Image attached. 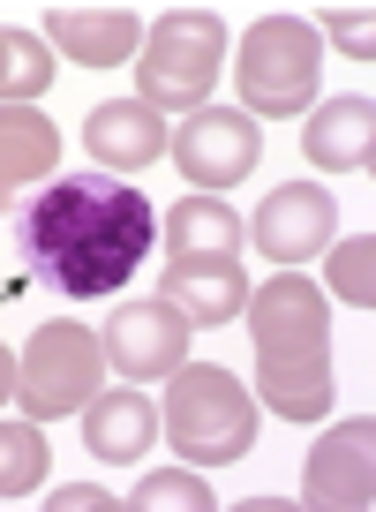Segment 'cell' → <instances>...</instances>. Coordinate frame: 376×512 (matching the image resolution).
<instances>
[{
  "label": "cell",
  "mask_w": 376,
  "mask_h": 512,
  "mask_svg": "<svg viewBox=\"0 0 376 512\" xmlns=\"http://www.w3.org/2000/svg\"><path fill=\"white\" fill-rule=\"evenodd\" d=\"M316 68H324V38L301 16H264L241 31V113L264 121H294L316 98Z\"/></svg>",
  "instance_id": "obj_6"
},
{
  "label": "cell",
  "mask_w": 376,
  "mask_h": 512,
  "mask_svg": "<svg viewBox=\"0 0 376 512\" xmlns=\"http://www.w3.org/2000/svg\"><path fill=\"white\" fill-rule=\"evenodd\" d=\"M46 422H0V497H31L46 482Z\"/></svg>",
  "instance_id": "obj_19"
},
{
  "label": "cell",
  "mask_w": 376,
  "mask_h": 512,
  "mask_svg": "<svg viewBox=\"0 0 376 512\" xmlns=\"http://www.w3.org/2000/svg\"><path fill=\"white\" fill-rule=\"evenodd\" d=\"M173 166L196 196H219V189H241V174H256L264 159V128L249 121L241 106H196L188 128L173 136Z\"/></svg>",
  "instance_id": "obj_7"
},
{
  "label": "cell",
  "mask_w": 376,
  "mask_h": 512,
  "mask_svg": "<svg viewBox=\"0 0 376 512\" xmlns=\"http://www.w3.org/2000/svg\"><path fill=\"white\" fill-rule=\"evenodd\" d=\"M376 490V422H339L309 452V505H369Z\"/></svg>",
  "instance_id": "obj_12"
},
{
  "label": "cell",
  "mask_w": 376,
  "mask_h": 512,
  "mask_svg": "<svg viewBox=\"0 0 376 512\" xmlns=\"http://www.w3.org/2000/svg\"><path fill=\"white\" fill-rule=\"evenodd\" d=\"M46 46L83 68H121L143 46L136 8H46Z\"/></svg>",
  "instance_id": "obj_13"
},
{
  "label": "cell",
  "mask_w": 376,
  "mask_h": 512,
  "mask_svg": "<svg viewBox=\"0 0 376 512\" xmlns=\"http://www.w3.org/2000/svg\"><path fill=\"white\" fill-rule=\"evenodd\" d=\"M158 302L181 309L188 332H219V324H234V317H241V302H249L241 256H166Z\"/></svg>",
  "instance_id": "obj_10"
},
{
  "label": "cell",
  "mask_w": 376,
  "mask_h": 512,
  "mask_svg": "<svg viewBox=\"0 0 376 512\" xmlns=\"http://www.w3.org/2000/svg\"><path fill=\"white\" fill-rule=\"evenodd\" d=\"M98 505H121V497H106L98 482H61V490L46 497V512H98Z\"/></svg>",
  "instance_id": "obj_23"
},
{
  "label": "cell",
  "mask_w": 376,
  "mask_h": 512,
  "mask_svg": "<svg viewBox=\"0 0 376 512\" xmlns=\"http://www.w3.org/2000/svg\"><path fill=\"white\" fill-rule=\"evenodd\" d=\"M249 339H256V400L286 422L331 415V309L324 287L301 272H279L249 287Z\"/></svg>",
  "instance_id": "obj_2"
},
{
  "label": "cell",
  "mask_w": 376,
  "mask_h": 512,
  "mask_svg": "<svg viewBox=\"0 0 376 512\" xmlns=\"http://www.w3.org/2000/svg\"><path fill=\"white\" fill-rule=\"evenodd\" d=\"M106 362L121 377L151 384V377H173L188 362V317L173 302H121V317H106Z\"/></svg>",
  "instance_id": "obj_9"
},
{
  "label": "cell",
  "mask_w": 376,
  "mask_h": 512,
  "mask_svg": "<svg viewBox=\"0 0 376 512\" xmlns=\"http://www.w3.org/2000/svg\"><path fill=\"white\" fill-rule=\"evenodd\" d=\"M83 144H91L98 174H136V166L166 159V121H158L143 98H106L83 121Z\"/></svg>",
  "instance_id": "obj_14"
},
{
  "label": "cell",
  "mask_w": 376,
  "mask_h": 512,
  "mask_svg": "<svg viewBox=\"0 0 376 512\" xmlns=\"http://www.w3.org/2000/svg\"><path fill=\"white\" fill-rule=\"evenodd\" d=\"M0 400H16V354L0 347Z\"/></svg>",
  "instance_id": "obj_24"
},
{
  "label": "cell",
  "mask_w": 376,
  "mask_h": 512,
  "mask_svg": "<svg viewBox=\"0 0 376 512\" xmlns=\"http://www.w3.org/2000/svg\"><path fill=\"white\" fill-rule=\"evenodd\" d=\"M53 174H61V128L38 106H0V211H16Z\"/></svg>",
  "instance_id": "obj_11"
},
{
  "label": "cell",
  "mask_w": 376,
  "mask_h": 512,
  "mask_svg": "<svg viewBox=\"0 0 376 512\" xmlns=\"http://www.w3.org/2000/svg\"><path fill=\"white\" fill-rule=\"evenodd\" d=\"M331 234H339V196L316 189V181H279V189L256 204V219H249L256 256H271V264H286V272H294L301 256H324Z\"/></svg>",
  "instance_id": "obj_8"
},
{
  "label": "cell",
  "mask_w": 376,
  "mask_h": 512,
  "mask_svg": "<svg viewBox=\"0 0 376 512\" xmlns=\"http://www.w3.org/2000/svg\"><path fill=\"white\" fill-rule=\"evenodd\" d=\"M158 241V211L121 174H53L8 211V256L68 302H106L136 279Z\"/></svg>",
  "instance_id": "obj_1"
},
{
  "label": "cell",
  "mask_w": 376,
  "mask_h": 512,
  "mask_svg": "<svg viewBox=\"0 0 376 512\" xmlns=\"http://www.w3.org/2000/svg\"><path fill=\"white\" fill-rule=\"evenodd\" d=\"M151 437H158V407L143 400L136 384H128V392H98V400L83 407V445H91L106 467L143 460V452H151Z\"/></svg>",
  "instance_id": "obj_16"
},
{
  "label": "cell",
  "mask_w": 376,
  "mask_h": 512,
  "mask_svg": "<svg viewBox=\"0 0 376 512\" xmlns=\"http://www.w3.org/2000/svg\"><path fill=\"white\" fill-rule=\"evenodd\" d=\"M173 392L158 407V430L173 437V452L196 467H226L256 445V392L234 377L226 362H181L173 369Z\"/></svg>",
  "instance_id": "obj_3"
},
{
  "label": "cell",
  "mask_w": 376,
  "mask_h": 512,
  "mask_svg": "<svg viewBox=\"0 0 376 512\" xmlns=\"http://www.w3.org/2000/svg\"><path fill=\"white\" fill-rule=\"evenodd\" d=\"M46 83H53V46L38 31L0 23V106H31Z\"/></svg>",
  "instance_id": "obj_18"
},
{
  "label": "cell",
  "mask_w": 376,
  "mask_h": 512,
  "mask_svg": "<svg viewBox=\"0 0 376 512\" xmlns=\"http://www.w3.org/2000/svg\"><path fill=\"white\" fill-rule=\"evenodd\" d=\"M331 287H339V302H354V309L376 302V241L369 234H354V241L331 249Z\"/></svg>",
  "instance_id": "obj_21"
},
{
  "label": "cell",
  "mask_w": 376,
  "mask_h": 512,
  "mask_svg": "<svg viewBox=\"0 0 376 512\" xmlns=\"http://www.w3.org/2000/svg\"><path fill=\"white\" fill-rule=\"evenodd\" d=\"M324 31H331V46H346V53H354V61H369V53H376L369 8H324Z\"/></svg>",
  "instance_id": "obj_22"
},
{
  "label": "cell",
  "mask_w": 376,
  "mask_h": 512,
  "mask_svg": "<svg viewBox=\"0 0 376 512\" xmlns=\"http://www.w3.org/2000/svg\"><path fill=\"white\" fill-rule=\"evenodd\" d=\"M128 505H136V512H173V505H181V512H211L219 497H211L204 475H188V467H158V475L136 482V497H128Z\"/></svg>",
  "instance_id": "obj_20"
},
{
  "label": "cell",
  "mask_w": 376,
  "mask_h": 512,
  "mask_svg": "<svg viewBox=\"0 0 376 512\" xmlns=\"http://www.w3.org/2000/svg\"><path fill=\"white\" fill-rule=\"evenodd\" d=\"M106 392V339L83 332V324L53 317L31 332V347L16 354V400L31 422H61Z\"/></svg>",
  "instance_id": "obj_5"
},
{
  "label": "cell",
  "mask_w": 376,
  "mask_h": 512,
  "mask_svg": "<svg viewBox=\"0 0 376 512\" xmlns=\"http://www.w3.org/2000/svg\"><path fill=\"white\" fill-rule=\"evenodd\" d=\"M219 68H226L219 8H166L136 46V91L151 113H196V106H211Z\"/></svg>",
  "instance_id": "obj_4"
},
{
  "label": "cell",
  "mask_w": 376,
  "mask_h": 512,
  "mask_svg": "<svg viewBox=\"0 0 376 512\" xmlns=\"http://www.w3.org/2000/svg\"><path fill=\"white\" fill-rule=\"evenodd\" d=\"M301 144H309V159L324 166V174H369V159H376V106H369V91L316 106Z\"/></svg>",
  "instance_id": "obj_15"
},
{
  "label": "cell",
  "mask_w": 376,
  "mask_h": 512,
  "mask_svg": "<svg viewBox=\"0 0 376 512\" xmlns=\"http://www.w3.org/2000/svg\"><path fill=\"white\" fill-rule=\"evenodd\" d=\"M166 249L173 256H241V219L219 196H181L166 211Z\"/></svg>",
  "instance_id": "obj_17"
}]
</instances>
